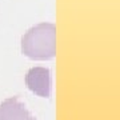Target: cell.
<instances>
[{
	"label": "cell",
	"mask_w": 120,
	"mask_h": 120,
	"mask_svg": "<svg viewBox=\"0 0 120 120\" xmlns=\"http://www.w3.org/2000/svg\"><path fill=\"white\" fill-rule=\"evenodd\" d=\"M22 52L31 60H51L56 56V27L40 23L27 31L22 38Z\"/></svg>",
	"instance_id": "cell-1"
},
{
	"label": "cell",
	"mask_w": 120,
	"mask_h": 120,
	"mask_svg": "<svg viewBox=\"0 0 120 120\" xmlns=\"http://www.w3.org/2000/svg\"><path fill=\"white\" fill-rule=\"evenodd\" d=\"M26 84L31 92L40 98L51 95V72L44 67H34L26 75Z\"/></svg>",
	"instance_id": "cell-2"
},
{
	"label": "cell",
	"mask_w": 120,
	"mask_h": 120,
	"mask_svg": "<svg viewBox=\"0 0 120 120\" xmlns=\"http://www.w3.org/2000/svg\"><path fill=\"white\" fill-rule=\"evenodd\" d=\"M0 120H38L32 116L17 96L8 98L0 103Z\"/></svg>",
	"instance_id": "cell-3"
}]
</instances>
